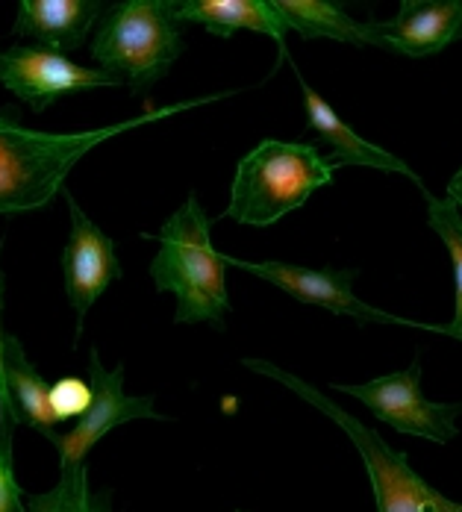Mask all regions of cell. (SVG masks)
<instances>
[{
  "instance_id": "20",
  "label": "cell",
  "mask_w": 462,
  "mask_h": 512,
  "mask_svg": "<svg viewBox=\"0 0 462 512\" xmlns=\"http://www.w3.org/2000/svg\"><path fill=\"white\" fill-rule=\"evenodd\" d=\"M0 512H27L24 510V489L15 477V454L12 439L0 433Z\"/></svg>"
},
{
  "instance_id": "8",
  "label": "cell",
  "mask_w": 462,
  "mask_h": 512,
  "mask_svg": "<svg viewBox=\"0 0 462 512\" xmlns=\"http://www.w3.org/2000/svg\"><path fill=\"white\" fill-rule=\"evenodd\" d=\"M89 374H92L89 410L80 415V421L71 433H65V436L56 433V439H53L62 462H86L89 451L101 442L103 436L127 421H139V418L168 421L162 412H156L151 395H124V365L118 362L112 371H106L95 348L89 351Z\"/></svg>"
},
{
  "instance_id": "5",
  "label": "cell",
  "mask_w": 462,
  "mask_h": 512,
  "mask_svg": "<svg viewBox=\"0 0 462 512\" xmlns=\"http://www.w3.org/2000/svg\"><path fill=\"white\" fill-rule=\"evenodd\" d=\"M333 162L304 142L265 139L239 162L227 218L268 227L307 204L312 192L333 183Z\"/></svg>"
},
{
  "instance_id": "3",
  "label": "cell",
  "mask_w": 462,
  "mask_h": 512,
  "mask_svg": "<svg viewBox=\"0 0 462 512\" xmlns=\"http://www.w3.org/2000/svg\"><path fill=\"white\" fill-rule=\"evenodd\" d=\"M186 51L183 30L171 15V0L103 3L92 39V59L130 92L159 83Z\"/></svg>"
},
{
  "instance_id": "13",
  "label": "cell",
  "mask_w": 462,
  "mask_h": 512,
  "mask_svg": "<svg viewBox=\"0 0 462 512\" xmlns=\"http://www.w3.org/2000/svg\"><path fill=\"white\" fill-rule=\"evenodd\" d=\"M295 74H298V71H295ZM298 83H301V89H304L307 127L321 139V142H327V145L333 148V154L327 156V159L333 162V168H345V165L380 168V171L407 174L415 183H421L418 174L412 171L404 159H398L395 154H389V151H383V148H377V145H371V142H365L362 136H357V133L336 115V109L324 101L301 74H298Z\"/></svg>"
},
{
  "instance_id": "6",
  "label": "cell",
  "mask_w": 462,
  "mask_h": 512,
  "mask_svg": "<svg viewBox=\"0 0 462 512\" xmlns=\"http://www.w3.org/2000/svg\"><path fill=\"white\" fill-rule=\"evenodd\" d=\"M333 389L342 395H354L357 401H362L368 410L374 412V418H380L383 424H389L392 430H398L404 436H421V439H430L439 445H448L451 439L460 436L457 418L462 415V401L436 404V401L424 398V392H421V357L412 359L407 371L377 377V380L362 383V386L333 383Z\"/></svg>"
},
{
  "instance_id": "14",
  "label": "cell",
  "mask_w": 462,
  "mask_h": 512,
  "mask_svg": "<svg viewBox=\"0 0 462 512\" xmlns=\"http://www.w3.org/2000/svg\"><path fill=\"white\" fill-rule=\"evenodd\" d=\"M174 21L201 24L212 36H233L236 30H254L271 36L286 53V24L274 0H171Z\"/></svg>"
},
{
  "instance_id": "12",
  "label": "cell",
  "mask_w": 462,
  "mask_h": 512,
  "mask_svg": "<svg viewBox=\"0 0 462 512\" xmlns=\"http://www.w3.org/2000/svg\"><path fill=\"white\" fill-rule=\"evenodd\" d=\"M101 12V0H21L12 33L65 56L83 48Z\"/></svg>"
},
{
  "instance_id": "19",
  "label": "cell",
  "mask_w": 462,
  "mask_h": 512,
  "mask_svg": "<svg viewBox=\"0 0 462 512\" xmlns=\"http://www.w3.org/2000/svg\"><path fill=\"white\" fill-rule=\"evenodd\" d=\"M51 398V412L56 421H68V418H80L92 404V386L83 377H59L48 392Z\"/></svg>"
},
{
  "instance_id": "16",
  "label": "cell",
  "mask_w": 462,
  "mask_h": 512,
  "mask_svg": "<svg viewBox=\"0 0 462 512\" xmlns=\"http://www.w3.org/2000/svg\"><path fill=\"white\" fill-rule=\"evenodd\" d=\"M286 30L301 39H336L345 45H362V24L348 18L339 3L330 0H274Z\"/></svg>"
},
{
  "instance_id": "7",
  "label": "cell",
  "mask_w": 462,
  "mask_h": 512,
  "mask_svg": "<svg viewBox=\"0 0 462 512\" xmlns=\"http://www.w3.org/2000/svg\"><path fill=\"white\" fill-rule=\"evenodd\" d=\"M0 83L24 101L36 115L51 103L89 89H118L121 83L101 68H86L68 56L30 45L0 51Z\"/></svg>"
},
{
  "instance_id": "4",
  "label": "cell",
  "mask_w": 462,
  "mask_h": 512,
  "mask_svg": "<svg viewBox=\"0 0 462 512\" xmlns=\"http://www.w3.org/2000/svg\"><path fill=\"white\" fill-rule=\"evenodd\" d=\"M245 368L257 371L262 377H271L283 386H289L298 398H304L315 410L333 418L357 445L360 457L365 460V471L371 480V492L377 501V512H462V504L436 492L415 468L410 457L398 448H392L374 427L362 424L351 412L336 407L327 395H321L315 386L304 383L301 377L283 371L280 365L268 359H245Z\"/></svg>"
},
{
  "instance_id": "21",
  "label": "cell",
  "mask_w": 462,
  "mask_h": 512,
  "mask_svg": "<svg viewBox=\"0 0 462 512\" xmlns=\"http://www.w3.org/2000/svg\"><path fill=\"white\" fill-rule=\"evenodd\" d=\"M0 312H3V274H0ZM15 427H18V421H15V407H12V398L6 389V374H3V330H0V433L12 439Z\"/></svg>"
},
{
  "instance_id": "18",
  "label": "cell",
  "mask_w": 462,
  "mask_h": 512,
  "mask_svg": "<svg viewBox=\"0 0 462 512\" xmlns=\"http://www.w3.org/2000/svg\"><path fill=\"white\" fill-rule=\"evenodd\" d=\"M424 201H427V218H430V227L439 233V239L445 242L448 256H451V265H454V321L445 327L448 336L460 339L462 342V212L448 201H439L433 198L424 186Z\"/></svg>"
},
{
  "instance_id": "11",
  "label": "cell",
  "mask_w": 462,
  "mask_h": 512,
  "mask_svg": "<svg viewBox=\"0 0 462 512\" xmlns=\"http://www.w3.org/2000/svg\"><path fill=\"white\" fill-rule=\"evenodd\" d=\"M462 39V0H404L392 21H362V45L433 56Z\"/></svg>"
},
{
  "instance_id": "9",
  "label": "cell",
  "mask_w": 462,
  "mask_h": 512,
  "mask_svg": "<svg viewBox=\"0 0 462 512\" xmlns=\"http://www.w3.org/2000/svg\"><path fill=\"white\" fill-rule=\"evenodd\" d=\"M224 265H236L242 271H251L262 280H268L271 286L283 289L286 295H292L301 304H315V307L330 309L336 315L357 318L360 324L389 321V324L418 327L415 321H404L398 315H389L383 309L368 307L365 301H360L354 295V280L360 277L357 268H318V271H312V268L289 265V262H248V259H233V256H224Z\"/></svg>"
},
{
  "instance_id": "23",
  "label": "cell",
  "mask_w": 462,
  "mask_h": 512,
  "mask_svg": "<svg viewBox=\"0 0 462 512\" xmlns=\"http://www.w3.org/2000/svg\"><path fill=\"white\" fill-rule=\"evenodd\" d=\"M236 512H245V510H236Z\"/></svg>"
},
{
  "instance_id": "1",
  "label": "cell",
  "mask_w": 462,
  "mask_h": 512,
  "mask_svg": "<svg viewBox=\"0 0 462 512\" xmlns=\"http://www.w3.org/2000/svg\"><path fill=\"white\" fill-rule=\"evenodd\" d=\"M218 98L221 95L159 106V109H148L130 121L98 127V130H83V133L27 130L21 124V112L15 106L0 109V215H21V212L48 209L53 198L65 189L68 171L92 148H98L101 142L112 139V136H121L127 130L145 127V124L159 121V118L218 101Z\"/></svg>"
},
{
  "instance_id": "15",
  "label": "cell",
  "mask_w": 462,
  "mask_h": 512,
  "mask_svg": "<svg viewBox=\"0 0 462 512\" xmlns=\"http://www.w3.org/2000/svg\"><path fill=\"white\" fill-rule=\"evenodd\" d=\"M3 374H6V389L15 407V421L39 430L42 436L56 439V418L51 412V386L39 374V368L30 362L24 345L18 336H3Z\"/></svg>"
},
{
  "instance_id": "17",
  "label": "cell",
  "mask_w": 462,
  "mask_h": 512,
  "mask_svg": "<svg viewBox=\"0 0 462 512\" xmlns=\"http://www.w3.org/2000/svg\"><path fill=\"white\" fill-rule=\"evenodd\" d=\"M27 512H112V492L89 486L86 462H62L59 483L51 492L30 495Z\"/></svg>"
},
{
  "instance_id": "22",
  "label": "cell",
  "mask_w": 462,
  "mask_h": 512,
  "mask_svg": "<svg viewBox=\"0 0 462 512\" xmlns=\"http://www.w3.org/2000/svg\"><path fill=\"white\" fill-rule=\"evenodd\" d=\"M448 204H454L462 212V168L451 177V183H448V198H445Z\"/></svg>"
},
{
  "instance_id": "10",
  "label": "cell",
  "mask_w": 462,
  "mask_h": 512,
  "mask_svg": "<svg viewBox=\"0 0 462 512\" xmlns=\"http://www.w3.org/2000/svg\"><path fill=\"white\" fill-rule=\"evenodd\" d=\"M71 212V236L62 251V277H65V295L77 315V336L74 345L83 336V318L103 292L121 280V262L115 256L112 239L101 227L77 206L71 195H65Z\"/></svg>"
},
{
  "instance_id": "2",
  "label": "cell",
  "mask_w": 462,
  "mask_h": 512,
  "mask_svg": "<svg viewBox=\"0 0 462 512\" xmlns=\"http://www.w3.org/2000/svg\"><path fill=\"white\" fill-rule=\"evenodd\" d=\"M151 277L156 292H171L177 298V324H209L224 330L230 312L224 256L212 248L209 218L195 195L162 224Z\"/></svg>"
}]
</instances>
